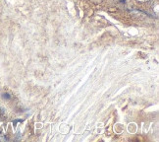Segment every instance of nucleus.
Returning <instances> with one entry per match:
<instances>
[{
    "instance_id": "1",
    "label": "nucleus",
    "mask_w": 159,
    "mask_h": 142,
    "mask_svg": "<svg viewBox=\"0 0 159 142\" xmlns=\"http://www.w3.org/2000/svg\"><path fill=\"white\" fill-rule=\"evenodd\" d=\"M3 97H4V98H6V99H10L9 94H4V95H3Z\"/></svg>"
}]
</instances>
